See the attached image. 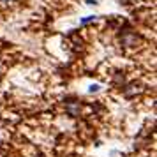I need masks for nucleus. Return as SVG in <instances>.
<instances>
[{
  "label": "nucleus",
  "instance_id": "1",
  "mask_svg": "<svg viewBox=\"0 0 157 157\" xmlns=\"http://www.w3.org/2000/svg\"><path fill=\"white\" fill-rule=\"evenodd\" d=\"M65 111L71 115V117H78L81 113V106H79L78 101H67L65 102Z\"/></svg>",
  "mask_w": 157,
  "mask_h": 157
},
{
  "label": "nucleus",
  "instance_id": "2",
  "mask_svg": "<svg viewBox=\"0 0 157 157\" xmlns=\"http://www.w3.org/2000/svg\"><path fill=\"white\" fill-rule=\"evenodd\" d=\"M122 43L125 44V46H134L136 44V36H127L122 39Z\"/></svg>",
  "mask_w": 157,
  "mask_h": 157
},
{
  "label": "nucleus",
  "instance_id": "3",
  "mask_svg": "<svg viewBox=\"0 0 157 157\" xmlns=\"http://www.w3.org/2000/svg\"><path fill=\"white\" fill-rule=\"evenodd\" d=\"M7 2H11V0H7Z\"/></svg>",
  "mask_w": 157,
  "mask_h": 157
}]
</instances>
